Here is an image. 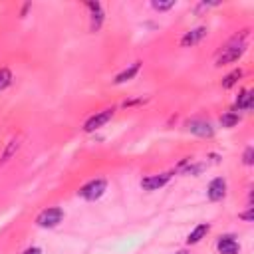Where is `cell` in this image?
Segmentation results:
<instances>
[{
	"instance_id": "cell-5",
	"label": "cell",
	"mask_w": 254,
	"mask_h": 254,
	"mask_svg": "<svg viewBox=\"0 0 254 254\" xmlns=\"http://www.w3.org/2000/svg\"><path fill=\"white\" fill-rule=\"evenodd\" d=\"M171 181V173H159V175H149L145 179H141V189L145 190H159L161 187H165Z\"/></svg>"
},
{
	"instance_id": "cell-2",
	"label": "cell",
	"mask_w": 254,
	"mask_h": 254,
	"mask_svg": "<svg viewBox=\"0 0 254 254\" xmlns=\"http://www.w3.org/2000/svg\"><path fill=\"white\" fill-rule=\"evenodd\" d=\"M62 218H64V210L58 208V206H52V208H46V210H42L38 214L36 224L40 228H54V226H58L62 222Z\"/></svg>"
},
{
	"instance_id": "cell-14",
	"label": "cell",
	"mask_w": 254,
	"mask_h": 254,
	"mask_svg": "<svg viewBox=\"0 0 254 254\" xmlns=\"http://www.w3.org/2000/svg\"><path fill=\"white\" fill-rule=\"evenodd\" d=\"M18 147H20V141L14 137V139H10L8 141V145H6V149H4V153L0 155V167L2 165H6L14 155H16V151H18Z\"/></svg>"
},
{
	"instance_id": "cell-20",
	"label": "cell",
	"mask_w": 254,
	"mask_h": 254,
	"mask_svg": "<svg viewBox=\"0 0 254 254\" xmlns=\"http://www.w3.org/2000/svg\"><path fill=\"white\" fill-rule=\"evenodd\" d=\"M240 218H242V220H246V222H252V206H248V210H246V212H242V214H240Z\"/></svg>"
},
{
	"instance_id": "cell-13",
	"label": "cell",
	"mask_w": 254,
	"mask_h": 254,
	"mask_svg": "<svg viewBox=\"0 0 254 254\" xmlns=\"http://www.w3.org/2000/svg\"><path fill=\"white\" fill-rule=\"evenodd\" d=\"M208 224L206 222H202V224H198V226H194V230L187 236V244H196V242H200L204 236H206V232H208Z\"/></svg>"
},
{
	"instance_id": "cell-15",
	"label": "cell",
	"mask_w": 254,
	"mask_h": 254,
	"mask_svg": "<svg viewBox=\"0 0 254 254\" xmlns=\"http://www.w3.org/2000/svg\"><path fill=\"white\" fill-rule=\"evenodd\" d=\"M240 77H242V69L238 67V69L230 71V73H228V75L222 79V87H224V89H230V87H232V85H234V83H236Z\"/></svg>"
},
{
	"instance_id": "cell-4",
	"label": "cell",
	"mask_w": 254,
	"mask_h": 254,
	"mask_svg": "<svg viewBox=\"0 0 254 254\" xmlns=\"http://www.w3.org/2000/svg\"><path fill=\"white\" fill-rule=\"evenodd\" d=\"M113 107H109V109H103V111H99V113H95L93 117H89L87 121H85V125H83V129L87 131V133H91V131H95V129H99V127H103L111 117H113Z\"/></svg>"
},
{
	"instance_id": "cell-1",
	"label": "cell",
	"mask_w": 254,
	"mask_h": 254,
	"mask_svg": "<svg viewBox=\"0 0 254 254\" xmlns=\"http://www.w3.org/2000/svg\"><path fill=\"white\" fill-rule=\"evenodd\" d=\"M246 38H248V30H244L242 34H236L234 38L228 40V44L222 48V52L216 58V65H226L232 62H238L242 58V54L246 52Z\"/></svg>"
},
{
	"instance_id": "cell-12",
	"label": "cell",
	"mask_w": 254,
	"mask_h": 254,
	"mask_svg": "<svg viewBox=\"0 0 254 254\" xmlns=\"http://www.w3.org/2000/svg\"><path fill=\"white\" fill-rule=\"evenodd\" d=\"M139 67H141V62H135V64H131L127 69H123L121 73H117L113 81H115V83H125V81H129V79H133V77L137 75Z\"/></svg>"
},
{
	"instance_id": "cell-21",
	"label": "cell",
	"mask_w": 254,
	"mask_h": 254,
	"mask_svg": "<svg viewBox=\"0 0 254 254\" xmlns=\"http://www.w3.org/2000/svg\"><path fill=\"white\" fill-rule=\"evenodd\" d=\"M24 254H42V250H40L38 246H30V248L24 250Z\"/></svg>"
},
{
	"instance_id": "cell-11",
	"label": "cell",
	"mask_w": 254,
	"mask_h": 254,
	"mask_svg": "<svg viewBox=\"0 0 254 254\" xmlns=\"http://www.w3.org/2000/svg\"><path fill=\"white\" fill-rule=\"evenodd\" d=\"M254 105V95L250 89H244L240 91V95L236 97V103H234V109L236 111H250Z\"/></svg>"
},
{
	"instance_id": "cell-16",
	"label": "cell",
	"mask_w": 254,
	"mask_h": 254,
	"mask_svg": "<svg viewBox=\"0 0 254 254\" xmlns=\"http://www.w3.org/2000/svg\"><path fill=\"white\" fill-rule=\"evenodd\" d=\"M238 121H240V117H238L236 111H228V113H224V115L220 117V125H222V127H234Z\"/></svg>"
},
{
	"instance_id": "cell-19",
	"label": "cell",
	"mask_w": 254,
	"mask_h": 254,
	"mask_svg": "<svg viewBox=\"0 0 254 254\" xmlns=\"http://www.w3.org/2000/svg\"><path fill=\"white\" fill-rule=\"evenodd\" d=\"M242 161H244V165H254V147H246V151H244V155H242Z\"/></svg>"
},
{
	"instance_id": "cell-22",
	"label": "cell",
	"mask_w": 254,
	"mask_h": 254,
	"mask_svg": "<svg viewBox=\"0 0 254 254\" xmlns=\"http://www.w3.org/2000/svg\"><path fill=\"white\" fill-rule=\"evenodd\" d=\"M175 254H189L187 250H179V252H175Z\"/></svg>"
},
{
	"instance_id": "cell-9",
	"label": "cell",
	"mask_w": 254,
	"mask_h": 254,
	"mask_svg": "<svg viewBox=\"0 0 254 254\" xmlns=\"http://www.w3.org/2000/svg\"><path fill=\"white\" fill-rule=\"evenodd\" d=\"M206 36V28L204 26H198V28H194V30H190V32H187L183 38H181V46L183 48H190V46H196L202 38Z\"/></svg>"
},
{
	"instance_id": "cell-17",
	"label": "cell",
	"mask_w": 254,
	"mask_h": 254,
	"mask_svg": "<svg viewBox=\"0 0 254 254\" xmlns=\"http://www.w3.org/2000/svg\"><path fill=\"white\" fill-rule=\"evenodd\" d=\"M151 6L155 10H159V12H165V10H171L175 6V0H153Z\"/></svg>"
},
{
	"instance_id": "cell-8",
	"label": "cell",
	"mask_w": 254,
	"mask_h": 254,
	"mask_svg": "<svg viewBox=\"0 0 254 254\" xmlns=\"http://www.w3.org/2000/svg\"><path fill=\"white\" fill-rule=\"evenodd\" d=\"M216 250H218V254H238L240 246H238V242L234 240V236L226 234V236H220V238H218Z\"/></svg>"
},
{
	"instance_id": "cell-10",
	"label": "cell",
	"mask_w": 254,
	"mask_h": 254,
	"mask_svg": "<svg viewBox=\"0 0 254 254\" xmlns=\"http://www.w3.org/2000/svg\"><path fill=\"white\" fill-rule=\"evenodd\" d=\"M87 8L91 12V32H97L103 24V10H101V4L99 2H87Z\"/></svg>"
},
{
	"instance_id": "cell-6",
	"label": "cell",
	"mask_w": 254,
	"mask_h": 254,
	"mask_svg": "<svg viewBox=\"0 0 254 254\" xmlns=\"http://www.w3.org/2000/svg\"><path fill=\"white\" fill-rule=\"evenodd\" d=\"M206 196L208 200L216 202V200H222L226 196V181L222 177H216L208 183V189H206Z\"/></svg>"
},
{
	"instance_id": "cell-3",
	"label": "cell",
	"mask_w": 254,
	"mask_h": 254,
	"mask_svg": "<svg viewBox=\"0 0 254 254\" xmlns=\"http://www.w3.org/2000/svg\"><path fill=\"white\" fill-rule=\"evenodd\" d=\"M105 189H107V183L103 179H93L79 189V196L85 200H97L105 192Z\"/></svg>"
},
{
	"instance_id": "cell-18",
	"label": "cell",
	"mask_w": 254,
	"mask_h": 254,
	"mask_svg": "<svg viewBox=\"0 0 254 254\" xmlns=\"http://www.w3.org/2000/svg\"><path fill=\"white\" fill-rule=\"evenodd\" d=\"M10 83H12V73H10V69L2 67V69H0V91L6 89Z\"/></svg>"
},
{
	"instance_id": "cell-7",
	"label": "cell",
	"mask_w": 254,
	"mask_h": 254,
	"mask_svg": "<svg viewBox=\"0 0 254 254\" xmlns=\"http://www.w3.org/2000/svg\"><path fill=\"white\" fill-rule=\"evenodd\" d=\"M187 129L198 137H212L214 135V127L204 121V119H189L187 121Z\"/></svg>"
}]
</instances>
